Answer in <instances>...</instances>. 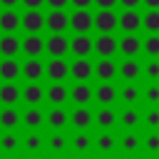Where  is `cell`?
Here are the masks:
<instances>
[{"mask_svg":"<svg viewBox=\"0 0 159 159\" xmlns=\"http://www.w3.org/2000/svg\"><path fill=\"white\" fill-rule=\"evenodd\" d=\"M94 75L102 80V82H112L117 77V62L112 57H99V62L94 65Z\"/></svg>","mask_w":159,"mask_h":159,"instance_id":"d6986e66","label":"cell"},{"mask_svg":"<svg viewBox=\"0 0 159 159\" xmlns=\"http://www.w3.org/2000/svg\"><path fill=\"white\" fill-rule=\"evenodd\" d=\"M45 75L52 80V82H65L70 77V62L65 57H52L47 65H45Z\"/></svg>","mask_w":159,"mask_h":159,"instance_id":"277c9868","label":"cell"},{"mask_svg":"<svg viewBox=\"0 0 159 159\" xmlns=\"http://www.w3.org/2000/svg\"><path fill=\"white\" fill-rule=\"evenodd\" d=\"M94 97V89L87 84V82H77L72 89H70V99L75 104H89V99Z\"/></svg>","mask_w":159,"mask_h":159,"instance_id":"603a6c76","label":"cell"},{"mask_svg":"<svg viewBox=\"0 0 159 159\" xmlns=\"http://www.w3.org/2000/svg\"><path fill=\"white\" fill-rule=\"evenodd\" d=\"M20 122H22V117H20V112H17L15 107L0 109V127H2V129H15Z\"/></svg>","mask_w":159,"mask_h":159,"instance_id":"f546056e","label":"cell"},{"mask_svg":"<svg viewBox=\"0 0 159 159\" xmlns=\"http://www.w3.org/2000/svg\"><path fill=\"white\" fill-rule=\"evenodd\" d=\"M17 147H20V137L15 134V129H5V132L0 134V149H2L5 154H12Z\"/></svg>","mask_w":159,"mask_h":159,"instance_id":"d6a6232c","label":"cell"},{"mask_svg":"<svg viewBox=\"0 0 159 159\" xmlns=\"http://www.w3.org/2000/svg\"><path fill=\"white\" fill-rule=\"evenodd\" d=\"M117 52H122L124 57H137L142 52V40L137 32H124L117 40Z\"/></svg>","mask_w":159,"mask_h":159,"instance_id":"3957f363","label":"cell"},{"mask_svg":"<svg viewBox=\"0 0 159 159\" xmlns=\"http://www.w3.org/2000/svg\"><path fill=\"white\" fill-rule=\"evenodd\" d=\"M45 99H47L52 107H62V104L70 99V87H65L62 82H52V84L45 89Z\"/></svg>","mask_w":159,"mask_h":159,"instance_id":"7c38bea8","label":"cell"},{"mask_svg":"<svg viewBox=\"0 0 159 159\" xmlns=\"http://www.w3.org/2000/svg\"><path fill=\"white\" fill-rule=\"evenodd\" d=\"M142 27L147 32H159V10H147L142 15Z\"/></svg>","mask_w":159,"mask_h":159,"instance_id":"74e56055","label":"cell"},{"mask_svg":"<svg viewBox=\"0 0 159 159\" xmlns=\"http://www.w3.org/2000/svg\"><path fill=\"white\" fill-rule=\"evenodd\" d=\"M94 122V114L87 109V104H77L70 114V124L75 129H89V124Z\"/></svg>","mask_w":159,"mask_h":159,"instance_id":"5bb4252c","label":"cell"},{"mask_svg":"<svg viewBox=\"0 0 159 159\" xmlns=\"http://www.w3.org/2000/svg\"><path fill=\"white\" fill-rule=\"evenodd\" d=\"M102 159H109V157H102Z\"/></svg>","mask_w":159,"mask_h":159,"instance_id":"db71d44e","label":"cell"},{"mask_svg":"<svg viewBox=\"0 0 159 159\" xmlns=\"http://www.w3.org/2000/svg\"><path fill=\"white\" fill-rule=\"evenodd\" d=\"M117 2H119V0H94V5H97L99 10H112Z\"/></svg>","mask_w":159,"mask_h":159,"instance_id":"f6af8a7d","label":"cell"},{"mask_svg":"<svg viewBox=\"0 0 159 159\" xmlns=\"http://www.w3.org/2000/svg\"><path fill=\"white\" fill-rule=\"evenodd\" d=\"M142 72H144L149 80H159V60H157V57L147 60V65L142 67Z\"/></svg>","mask_w":159,"mask_h":159,"instance_id":"ab89813d","label":"cell"},{"mask_svg":"<svg viewBox=\"0 0 159 159\" xmlns=\"http://www.w3.org/2000/svg\"><path fill=\"white\" fill-rule=\"evenodd\" d=\"M117 75L127 82H134L139 75H142V65L137 62V57H124V62L117 65Z\"/></svg>","mask_w":159,"mask_h":159,"instance_id":"2e32d148","label":"cell"},{"mask_svg":"<svg viewBox=\"0 0 159 159\" xmlns=\"http://www.w3.org/2000/svg\"><path fill=\"white\" fill-rule=\"evenodd\" d=\"M20 52H25L27 57H40L45 52V40L40 37V32H27L20 40Z\"/></svg>","mask_w":159,"mask_h":159,"instance_id":"8992f818","label":"cell"},{"mask_svg":"<svg viewBox=\"0 0 159 159\" xmlns=\"http://www.w3.org/2000/svg\"><path fill=\"white\" fill-rule=\"evenodd\" d=\"M70 144H72V149H75V152L84 154V152L92 147V137L87 134V129H77V134L72 137V142H70Z\"/></svg>","mask_w":159,"mask_h":159,"instance_id":"e575fe53","label":"cell"},{"mask_svg":"<svg viewBox=\"0 0 159 159\" xmlns=\"http://www.w3.org/2000/svg\"><path fill=\"white\" fill-rule=\"evenodd\" d=\"M142 50H144L149 57H159V32H149V35L142 40Z\"/></svg>","mask_w":159,"mask_h":159,"instance_id":"8d00e7d4","label":"cell"},{"mask_svg":"<svg viewBox=\"0 0 159 159\" xmlns=\"http://www.w3.org/2000/svg\"><path fill=\"white\" fill-rule=\"evenodd\" d=\"M20 99H25L27 107H37V104L45 99V87L37 84V82H27V84L22 87V97H20Z\"/></svg>","mask_w":159,"mask_h":159,"instance_id":"ffe728a7","label":"cell"},{"mask_svg":"<svg viewBox=\"0 0 159 159\" xmlns=\"http://www.w3.org/2000/svg\"><path fill=\"white\" fill-rule=\"evenodd\" d=\"M77 159H87V157H77Z\"/></svg>","mask_w":159,"mask_h":159,"instance_id":"f907efd6","label":"cell"},{"mask_svg":"<svg viewBox=\"0 0 159 159\" xmlns=\"http://www.w3.org/2000/svg\"><path fill=\"white\" fill-rule=\"evenodd\" d=\"M0 5H2L5 10H12V7H17V5H20V0H0Z\"/></svg>","mask_w":159,"mask_h":159,"instance_id":"c3c4849f","label":"cell"},{"mask_svg":"<svg viewBox=\"0 0 159 159\" xmlns=\"http://www.w3.org/2000/svg\"><path fill=\"white\" fill-rule=\"evenodd\" d=\"M22 75V65L15 57H2L0 60V80L2 82H15Z\"/></svg>","mask_w":159,"mask_h":159,"instance_id":"9a60e30c","label":"cell"},{"mask_svg":"<svg viewBox=\"0 0 159 159\" xmlns=\"http://www.w3.org/2000/svg\"><path fill=\"white\" fill-rule=\"evenodd\" d=\"M20 55V37L15 32L0 35V57H17Z\"/></svg>","mask_w":159,"mask_h":159,"instance_id":"e0dca14e","label":"cell"},{"mask_svg":"<svg viewBox=\"0 0 159 159\" xmlns=\"http://www.w3.org/2000/svg\"><path fill=\"white\" fill-rule=\"evenodd\" d=\"M67 144H70V139H67L60 129H55V132L50 134V139H47V149H50V152H57V154H60V152H65V149H67Z\"/></svg>","mask_w":159,"mask_h":159,"instance_id":"d590c367","label":"cell"},{"mask_svg":"<svg viewBox=\"0 0 159 159\" xmlns=\"http://www.w3.org/2000/svg\"><path fill=\"white\" fill-rule=\"evenodd\" d=\"M20 97H22V89H20L15 82H5V84H0V104H5V107H15V102H20Z\"/></svg>","mask_w":159,"mask_h":159,"instance_id":"44dd1931","label":"cell"},{"mask_svg":"<svg viewBox=\"0 0 159 159\" xmlns=\"http://www.w3.org/2000/svg\"><path fill=\"white\" fill-rule=\"evenodd\" d=\"M45 27L50 32H65L70 30V15L65 10H50L45 15Z\"/></svg>","mask_w":159,"mask_h":159,"instance_id":"9c48e42d","label":"cell"},{"mask_svg":"<svg viewBox=\"0 0 159 159\" xmlns=\"http://www.w3.org/2000/svg\"><path fill=\"white\" fill-rule=\"evenodd\" d=\"M117 147H119V149H124V152H137V149L142 147V139H139L132 129H127V132L117 139Z\"/></svg>","mask_w":159,"mask_h":159,"instance_id":"1f68e13d","label":"cell"},{"mask_svg":"<svg viewBox=\"0 0 159 159\" xmlns=\"http://www.w3.org/2000/svg\"><path fill=\"white\" fill-rule=\"evenodd\" d=\"M119 25V15L114 10H97L94 15V30L97 32H114Z\"/></svg>","mask_w":159,"mask_h":159,"instance_id":"52a82bcc","label":"cell"},{"mask_svg":"<svg viewBox=\"0 0 159 159\" xmlns=\"http://www.w3.org/2000/svg\"><path fill=\"white\" fill-rule=\"evenodd\" d=\"M94 147H97L102 154H109V152H114V149H117V139L112 137V132H109V129H102V132H99V137L94 139Z\"/></svg>","mask_w":159,"mask_h":159,"instance_id":"4dcf8cb0","label":"cell"},{"mask_svg":"<svg viewBox=\"0 0 159 159\" xmlns=\"http://www.w3.org/2000/svg\"><path fill=\"white\" fill-rule=\"evenodd\" d=\"M70 30H75V32H89V30H94V15L89 10H77L75 7V12L70 15Z\"/></svg>","mask_w":159,"mask_h":159,"instance_id":"5b68a950","label":"cell"},{"mask_svg":"<svg viewBox=\"0 0 159 159\" xmlns=\"http://www.w3.org/2000/svg\"><path fill=\"white\" fill-rule=\"evenodd\" d=\"M20 27L25 32H40L45 30V15L40 10H25L20 15Z\"/></svg>","mask_w":159,"mask_h":159,"instance_id":"ba28073f","label":"cell"},{"mask_svg":"<svg viewBox=\"0 0 159 159\" xmlns=\"http://www.w3.org/2000/svg\"><path fill=\"white\" fill-rule=\"evenodd\" d=\"M117 122H119L124 129H137V127H139V122H142V114H139V109L127 107V109H122V114L117 117Z\"/></svg>","mask_w":159,"mask_h":159,"instance_id":"83f0119b","label":"cell"},{"mask_svg":"<svg viewBox=\"0 0 159 159\" xmlns=\"http://www.w3.org/2000/svg\"><path fill=\"white\" fill-rule=\"evenodd\" d=\"M94 99L102 104V107H109L114 99H117V87L112 82H102L99 87H94Z\"/></svg>","mask_w":159,"mask_h":159,"instance_id":"cb8c5ba5","label":"cell"},{"mask_svg":"<svg viewBox=\"0 0 159 159\" xmlns=\"http://www.w3.org/2000/svg\"><path fill=\"white\" fill-rule=\"evenodd\" d=\"M22 124H25L27 129H40V127L45 124V114H42V109H37V107H27L25 114H22Z\"/></svg>","mask_w":159,"mask_h":159,"instance_id":"484cf974","label":"cell"},{"mask_svg":"<svg viewBox=\"0 0 159 159\" xmlns=\"http://www.w3.org/2000/svg\"><path fill=\"white\" fill-rule=\"evenodd\" d=\"M147 5V10H159V0H142Z\"/></svg>","mask_w":159,"mask_h":159,"instance_id":"681fc988","label":"cell"},{"mask_svg":"<svg viewBox=\"0 0 159 159\" xmlns=\"http://www.w3.org/2000/svg\"><path fill=\"white\" fill-rule=\"evenodd\" d=\"M0 30H2V32H15V30H20V12H17L15 7L0 12Z\"/></svg>","mask_w":159,"mask_h":159,"instance_id":"d4e9b609","label":"cell"},{"mask_svg":"<svg viewBox=\"0 0 159 159\" xmlns=\"http://www.w3.org/2000/svg\"><path fill=\"white\" fill-rule=\"evenodd\" d=\"M117 27H119L122 32H137V30H142V15H139L137 10H122Z\"/></svg>","mask_w":159,"mask_h":159,"instance_id":"ac0fdd59","label":"cell"},{"mask_svg":"<svg viewBox=\"0 0 159 159\" xmlns=\"http://www.w3.org/2000/svg\"><path fill=\"white\" fill-rule=\"evenodd\" d=\"M42 144H45V139H42V134L37 132V129H30L27 134H25V139H22V147L27 149V152H40L42 149Z\"/></svg>","mask_w":159,"mask_h":159,"instance_id":"836d02e7","label":"cell"},{"mask_svg":"<svg viewBox=\"0 0 159 159\" xmlns=\"http://www.w3.org/2000/svg\"><path fill=\"white\" fill-rule=\"evenodd\" d=\"M144 99H147V104L157 107V104H159V84H149V87L144 89Z\"/></svg>","mask_w":159,"mask_h":159,"instance_id":"b9f144b4","label":"cell"},{"mask_svg":"<svg viewBox=\"0 0 159 159\" xmlns=\"http://www.w3.org/2000/svg\"><path fill=\"white\" fill-rule=\"evenodd\" d=\"M70 75L77 82H87L94 75V65L89 62V57H77L75 62H70Z\"/></svg>","mask_w":159,"mask_h":159,"instance_id":"30bf717a","label":"cell"},{"mask_svg":"<svg viewBox=\"0 0 159 159\" xmlns=\"http://www.w3.org/2000/svg\"><path fill=\"white\" fill-rule=\"evenodd\" d=\"M70 5H75L77 10H87L89 5H94V0H70Z\"/></svg>","mask_w":159,"mask_h":159,"instance_id":"bcb514c9","label":"cell"},{"mask_svg":"<svg viewBox=\"0 0 159 159\" xmlns=\"http://www.w3.org/2000/svg\"><path fill=\"white\" fill-rule=\"evenodd\" d=\"M5 159H15V157H5Z\"/></svg>","mask_w":159,"mask_h":159,"instance_id":"f5cc1de1","label":"cell"},{"mask_svg":"<svg viewBox=\"0 0 159 159\" xmlns=\"http://www.w3.org/2000/svg\"><path fill=\"white\" fill-rule=\"evenodd\" d=\"M70 52L75 57H89V52H94V40L89 37V32H75V37L70 40Z\"/></svg>","mask_w":159,"mask_h":159,"instance_id":"7a4b0ae2","label":"cell"},{"mask_svg":"<svg viewBox=\"0 0 159 159\" xmlns=\"http://www.w3.org/2000/svg\"><path fill=\"white\" fill-rule=\"evenodd\" d=\"M94 124H97L99 129H112V127L117 124V114H114V109H112V107H102V109H97V114H94Z\"/></svg>","mask_w":159,"mask_h":159,"instance_id":"4316f807","label":"cell"},{"mask_svg":"<svg viewBox=\"0 0 159 159\" xmlns=\"http://www.w3.org/2000/svg\"><path fill=\"white\" fill-rule=\"evenodd\" d=\"M127 159H134V157H127Z\"/></svg>","mask_w":159,"mask_h":159,"instance_id":"9f6ffc18","label":"cell"},{"mask_svg":"<svg viewBox=\"0 0 159 159\" xmlns=\"http://www.w3.org/2000/svg\"><path fill=\"white\" fill-rule=\"evenodd\" d=\"M45 5H50V10H65L70 0H45Z\"/></svg>","mask_w":159,"mask_h":159,"instance_id":"7bdbcfd3","label":"cell"},{"mask_svg":"<svg viewBox=\"0 0 159 159\" xmlns=\"http://www.w3.org/2000/svg\"><path fill=\"white\" fill-rule=\"evenodd\" d=\"M42 75H45V65H42L40 57H27V60L22 62V77H25L27 82H40Z\"/></svg>","mask_w":159,"mask_h":159,"instance_id":"4fadbf2b","label":"cell"},{"mask_svg":"<svg viewBox=\"0 0 159 159\" xmlns=\"http://www.w3.org/2000/svg\"><path fill=\"white\" fill-rule=\"evenodd\" d=\"M32 159H37V157H32Z\"/></svg>","mask_w":159,"mask_h":159,"instance_id":"6f0895ef","label":"cell"},{"mask_svg":"<svg viewBox=\"0 0 159 159\" xmlns=\"http://www.w3.org/2000/svg\"><path fill=\"white\" fill-rule=\"evenodd\" d=\"M45 122L50 129H65L70 124V114L62 109V107H52L47 114H45Z\"/></svg>","mask_w":159,"mask_h":159,"instance_id":"7402d4cb","label":"cell"},{"mask_svg":"<svg viewBox=\"0 0 159 159\" xmlns=\"http://www.w3.org/2000/svg\"><path fill=\"white\" fill-rule=\"evenodd\" d=\"M55 159H62V157H55Z\"/></svg>","mask_w":159,"mask_h":159,"instance_id":"11a10c76","label":"cell"},{"mask_svg":"<svg viewBox=\"0 0 159 159\" xmlns=\"http://www.w3.org/2000/svg\"><path fill=\"white\" fill-rule=\"evenodd\" d=\"M149 159H159V157H149Z\"/></svg>","mask_w":159,"mask_h":159,"instance_id":"816d5d0a","label":"cell"},{"mask_svg":"<svg viewBox=\"0 0 159 159\" xmlns=\"http://www.w3.org/2000/svg\"><path fill=\"white\" fill-rule=\"evenodd\" d=\"M144 124H147L149 129H159V107L147 109V114H144Z\"/></svg>","mask_w":159,"mask_h":159,"instance_id":"60d3db41","label":"cell"},{"mask_svg":"<svg viewBox=\"0 0 159 159\" xmlns=\"http://www.w3.org/2000/svg\"><path fill=\"white\" fill-rule=\"evenodd\" d=\"M45 52L50 57H65L70 52V37L65 32H50V37L45 40Z\"/></svg>","mask_w":159,"mask_h":159,"instance_id":"6da1fadb","label":"cell"},{"mask_svg":"<svg viewBox=\"0 0 159 159\" xmlns=\"http://www.w3.org/2000/svg\"><path fill=\"white\" fill-rule=\"evenodd\" d=\"M94 52L99 57H112L117 52V37L112 32H99L94 40Z\"/></svg>","mask_w":159,"mask_h":159,"instance_id":"8fae6325","label":"cell"},{"mask_svg":"<svg viewBox=\"0 0 159 159\" xmlns=\"http://www.w3.org/2000/svg\"><path fill=\"white\" fill-rule=\"evenodd\" d=\"M119 5H122L124 10H134L137 5H142V0H119Z\"/></svg>","mask_w":159,"mask_h":159,"instance_id":"7dc6e473","label":"cell"},{"mask_svg":"<svg viewBox=\"0 0 159 159\" xmlns=\"http://www.w3.org/2000/svg\"><path fill=\"white\" fill-rule=\"evenodd\" d=\"M117 97H119V99H122L127 107H132L134 102H139V97H142V89H139L134 82H127V84H124V87L117 92Z\"/></svg>","mask_w":159,"mask_h":159,"instance_id":"f1b7e54d","label":"cell"},{"mask_svg":"<svg viewBox=\"0 0 159 159\" xmlns=\"http://www.w3.org/2000/svg\"><path fill=\"white\" fill-rule=\"evenodd\" d=\"M144 149L147 152H159V129H149L147 137H144Z\"/></svg>","mask_w":159,"mask_h":159,"instance_id":"f35d334b","label":"cell"},{"mask_svg":"<svg viewBox=\"0 0 159 159\" xmlns=\"http://www.w3.org/2000/svg\"><path fill=\"white\" fill-rule=\"evenodd\" d=\"M20 2H22L27 10H40V7L45 5V0H20Z\"/></svg>","mask_w":159,"mask_h":159,"instance_id":"ee69618b","label":"cell"}]
</instances>
